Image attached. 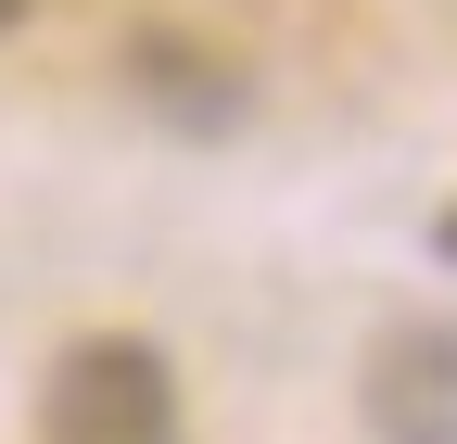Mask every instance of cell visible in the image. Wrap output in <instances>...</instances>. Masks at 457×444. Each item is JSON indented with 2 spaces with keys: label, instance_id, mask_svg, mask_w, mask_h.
<instances>
[{
  "label": "cell",
  "instance_id": "4",
  "mask_svg": "<svg viewBox=\"0 0 457 444\" xmlns=\"http://www.w3.org/2000/svg\"><path fill=\"white\" fill-rule=\"evenodd\" d=\"M445 254H457V216H445Z\"/></svg>",
  "mask_w": 457,
  "mask_h": 444
},
{
  "label": "cell",
  "instance_id": "2",
  "mask_svg": "<svg viewBox=\"0 0 457 444\" xmlns=\"http://www.w3.org/2000/svg\"><path fill=\"white\" fill-rule=\"evenodd\" d=\"M369 432L381 444H457V330H394L369 356Z\"/></svg>",
  "mask_w": 457,
  "mask_h": 444
},
{
  "label": "cell",
  "instance_id": "3",
  "mask_svg": "<svg viewBox=\"0 0 457 444\" xmlns=\"http://www.w3.org/2000/svg\"><path fill=\"white\" fill-rule=\"evenodd\" d=\"M0 26H26V0H0Z\"/></svg>",
  "mask_w": 457,
  "mask_h": 444
},
{
  "label": "cell",
  "instance_id": "1",
  "mask_svg": "<svg viewBox=\"0 0 457 444\" xmlns=\"http://www.w3.org/2000/svg\"><path fill=\"white\" fill-rule=\"evenodd\" d=\"M38 444H179V381L153 343H77L38 394Z\"/></svg>",
  "mask_w": 457,
  "mask_h": 444
}]
</instances>
